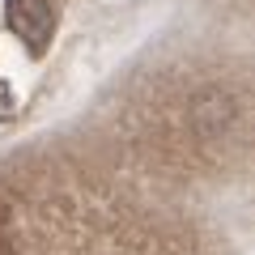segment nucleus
<instances>
[{
  "label": "nucleus",
  "instance_id": "nucleus-1",
  "mask_svg": "<svg viewBox=\"0 0 255 255\" xmlns=\"http://www.w3.org/2000/svg\"><path fill=\"white\" fill-rule=\"evenodd\" d=\"M9 26L30 51H43L51 38V4L47 0H9Z\"/></svg>",
  "mask_w": 255,
  "mask_h": 255
}]
</instances>
